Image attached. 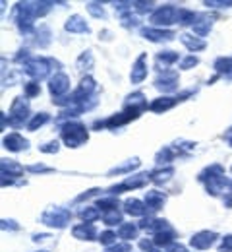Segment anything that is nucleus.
I'll return each instance as SVG.
<instances>
[{"mask_svg": "<svg viewBox=\"0 0 232 252\" xmlns=\"http://www.w3.org/2000/svg\"><path fill=\"white\" fill-rule=\"evenodd\" d=\"M54 4L52 2H20L14 8V20L22 33L33 32V22L37 18H43L45 14L51 12Z\"/></svg>", "mask_w": 232, "mask_h": 252, "instance_id": "1", "label": "nucleus"}, {"mask_svg": "<svg viewBox=\"0 0 232 252\" xmlns=\"http://www.w3.org/2000/svg\"><path fill=\"white\" fill-rule=\"evenodd\" d=\"M52 66H60V64L52 59H45V57H29L24 63V72L29 78H33V82H41V80L49 78L52 70H56Z\"/></svg>", "mask_w": 232, "mask_h": 252, "instance_id": "2", "label": "nucleus"}, {"mask_svg": "<svg viewBox=\"0 0 232 252\" xmlns=\"http://www.w3.org/2000/svg\"><path fill=\"white\" fill-rule=\"evenodd\" d=\"M60 136H62V142L68 148H79L87 142L89 132H87L85 125H81L77 121H70V123H64L60 126Z\"/></svg>", "mask_w": 232, "mask_h": 252, "instance_id": "3", "label": "nucleus"}, {"mask_svg": "<svg viewBox=\"0 0 232 252\" xmlns=\"http://www.w3.org/2000/svg\"><path fill=\"white\" fill-rule=\"evenodd\" d=\"M178 18H180V8H176L174 4H166V6H159L149 20L155 28H166V26L178 24Z\"/></svg>", "mask_w": 232, "mask_h": 252, "instance_id": "4", "label": "nucleus"}, {"mask_svg": "<svg viewBox=\"0 0 232 252\" xmlns=\"http://www.w3.org/2000/svg\"><path fill=\"white\" fill-rule=\"evenodd\" d=\"M27 117H29V101H27V97H16L12 101V107H10L8 125H12L14 128H20L27 121Z\"/></svg>", "mask_w": 232, "mask_h": 252, "instance_id": "5", "label": "nucleus"}, {"mask_svg": "<svg viewBox=\"0 0 232 252\" xmlns=\"http://www.w3.org/2000/svg\"><path fill=\"white\" fill-rule=\"evenodd\" d=\"M41 221L49 227H54V229H64L68 223L72 221V212L66 210V208H49L43 216H41Z\"/></svg>", "mask_w": 232, "mask_h": 252, "instance_id": "6", "label": "nucleus"}, {"mask_svg": "<svg viewBox=\"0 0 232 252\" xmlns=\"http://www.w3.org/2000/svg\"><path fill=\"white\" fill-rule=\"evenodd\" d=\"M149 181H151V173H139V175L128 177V179H124L120 185L110 187V189H108V196H118V194H120V192H124V190L143 189Z\"/></svg>", "mask_w": 232, "mask_h": 252, "instance_id": "7", "label": "nucleus"}, {"mask_svg": "<svg viewBox=\"0 0 232 252\" xmlns=\"http://www.w3.org/2000/svg\"><path fill=\"white\" fill-rule=\"evenodd\" d=\"M70 76L64 74V72H56L54 76H51V80H49V92L51 95L54 97L52 101H56V99H64L68 97V92H70Z\"/></svg>", "mask_w": 232, "mask_h": 252, "instance_id": "8", "label": "nucleus"}, {"mask_svg": "<svg viewBox=\"0 0 232 252\" xmlns=\"http://www.w3.org/2000/svg\"><path fill=\"white\" fill-rule=\"evenodd\" d=\"M178 72L174 70H166V72H159V76L155 78V88L161 90L163 94H172L178 90Z\"/></svg>", "mask_w": 232, "mask_h": 252, "instance_id": "9", "label": "nucleus"}, {"mask_svg": "<svg viewBox=\"0 0 232 252\" xmlns=\"http://www.w3.org/2000/svg\"><path fill=\"white\" fill-rule=\"evenodd\" d=\"M24 175V167L12 159H2V187L6 185H14L18 177Z\"/></svg>", "mask_w": 232, "mask_h": 252, "instance_id": "10", "label": "nucleus"}, {"mask_svg": "<svg viewBox=\"0 0 232 252\" xmlns=\"http://www.w3.org/2000/svg\"><path fill=\"white\" fill-rule=\"evenodd\" d=\"M217 241V233L215 231H199L190 239V247L196 251H207L215 245Z\"/></svg>", "mask_w": 232, "mask_h": 252, "instance_id": "11", "label": "nucleus"}, {"mask_svg": "<svg viewBox=\"0 0 232 252\" xmlns=\"http://www.w3.org/2000/svg\"><path fill=\"white\" fill-rule=\"evenodd\" d=\"M141 35L151 43H168L176 37V33L163 28H141Z\"/></svg>", "mask_w": 232, "mask_h": 252, "instance_id": "12", "label": "nucleus"}, {"mask_svg": "<svg viewBox=\"0 0 232 252\" xmlns=\"http://www.w3.org/2000/svg\"><path fill=\"white\" fill-rule=\"evenodd\" d=\"M145 78H147V53H141V55L135 59V63H133V66H132L130 82H132L133 86H137V84H141Z\"/></svg>", "mask_w": 232, "mask_h": 252, "instance_id": "13", "label": "nucleus"}, {"mask_svg": "<svg viewBox=\"0 0 232 252\" xmlns=\"http://www.w3.org/2000/svg\"><path fill=\"white\" fill-rule=\"evenodd\" d=\"M143 202H145V206H147V210H149V216H151V214H157V212L165 206L166 194L161 192V190H149V192H145Z\"/></svg>", "mask_w": 232, "mask_h": 252, "instance_id": "14", "label": "nucleus"}, {"mask_svg": "<svg viewBox=\"0 0 232 252\" xmlns=\"http://www.w3.org/2000/svg\"><path fill=\"white\" fill-rule=\"evenodd\" d=\"M2 144H4V148H6L8 152H14V154L24 152V150H27V146H29V142H27L22 134H18V132H12V134L4 136Z\"/></svg>", "mask_w": 232, "mask_h": 252, "instance_id": "15", "label": "nucleus"}, {"mask_svg": "<svg viewBox=\"0 0 232 252\" xmlns=\"http://www.w3.org/2000/svg\"><path fill=\"white\" fill-rule=\"evenodd\" d=\"M122 206H124V214H128L132 218H145V216H149V210H147L145 202H141L137 198H128Z\"/></svg>", "mask_w": 232, "mask_h": 252, "instance_id": "16", "label": "nucleus"}, {"mask_svg": "<svg viewBox=\"0 0 232 252\" xmlns=\"http://www.w3.org/2000/svg\"><path fill=\"white\" fill-rule=\"evenodd\" d=\"M72 235L74 239H79V241H93L97 237V227L93 223H79L72 227Z\"/></svg>", "mask_w": 232, "mask_h": 252, "instance_id": "17", "label": "nucleus"}, {"mask_svg": "<svg viewBox=\"0 0 232 252\" xmlns=\"http://www.w3.org/2000/svg\"><path fill=\"white\" fill-rule=\"evenodd\" d=\"M182 99H180V95H176V97H157V99H153L151 103H149V111H153V113H165L168 109H172L176 103H180Z\"/></svg>", "mask_w": 232, "mask_h": 252, "instance_id": "18", "label": "nucleus"}, {"mask_svg": "<svg viewBox=\"0 0 232 252\" xmlns=\"http://www.w3.org/2000/svg\"><path fill=\"white\" fill-rule=\"evenodd\" d=\"M174 63H178V53H174V51H161L155 57V66H157L159 72L170 70V66Z\"/></svg>", "mask_w": 232, "mask_h": 252, "instance_id": "19", "label": "nucleus"}, {"mask_svg": "<svg viewBox=\"0 0 232 252\" xmlns=\"http://www.w3.org/2000/svg\"><path fill=\"white\" fill-rule=\"evenodd\" d=\"M147 99L141 92H135V94L128 95L126 101H124V109H132V111H137V113H143L147 109Z\"/></svg>", "mask_w": 232, "mask_h": 252, "instance_id": "20", "label": "nucleus"}, {"mask_svg": "<svg viewBox=\"0 0 232 252\" xmlns=\"http://www.w3.org/2000/svg\"><path fill=\"white\" fill-rule=\"evenodd\" d=\"M180 41H182V45H184L188 51H192V53H198V51L207 49V43H205L201 37H196V35H192V33H182V35H180Z\"/></svg>", "mask_w": 232, "mask_h": 252, "instance_id": "21", "label": "nucleus"}, {"mask_svg": "<svg viewBox=\"0 0 232 252\" xmlns=\"http://www.w3.org/2000/svg\"><path fill=\"white\" fill-rule=\"evenodd\" d=\"M64 30L68 33H89V26L85 24V20L81 16H70L64 24Z\"/></svg>", "mask_w": 232, "mask_h": 252, "instance_id": "22", "label": "nucleus"}, {"mask_svg": "<svg viewBox=\"0 0 232 252\" xmlns=\"http://www.w3.org/2000/svg\"><path fill=\"white\" fill-rule=\"evenodd\" d=\"M213 68L219 76H225L227 80H232V57H219L213 63Z\"/></svg>", "mask_w": 232, "mask_h": 252, "instance_id": "23", "label": "nucleus"}, {"mask_svg": "<svg viewBox=\"0 0 232 252\" xmlns=\"http://www.w3.org/2000/svg\"><path fill=\"white\" fill-rule=\"evenodd\" d=\"M174 237H176L174 229L168 227V229H165V231H159V233L153 235V245H155V247H170L172 243H176Z\"/></svg>", "mask_w": 232, "mask_h": 252, "instance_id": "24", "label": "nucleus"}, {"mask_svg": "<svg viewBox=\"0 0 232 252\" xmlns=\"http://www.w3.org/2000/svg\"><path fill=\"white\" fill-rule=\"evenodd\" d=\"M116 233H118V239H122L124 243H128V241H132V239H137L139 225H135V223H122V225L116 229Z\"/></svg>", "mask_w": 232, "mask_h": 252, "instance_id": "25", "label": "nucleus"}, {"mask_svg": "<svg viewBox=\"0 0 232 252\" xmlns=\"http://www.w3.org/2000/svg\"><path fill=\"white\" fill-rule=\"evenodd\" d=\"M172 177H174V167H170V165H166V167H159V169H155V171L151 173V181H153L155 185L168 183Z\"/></svg>", "mask_w": 232, "mask_h": 252, "instance_id": "26", "label": "nucleus"}, {"mask_svg": "<svg viewBox=\"0 0 232 252\" xmlns=\"http://www.w3.org/2000/svg\"><path fill=\"white\" fill-rule=\"evenodd\" d=\"M211 28H213V18L211 16H199L198 22L192 26V32L199 35V37H205L207 33L211 32Z\"/></svg>", "mask_w": 232, "mask_h": 252, "instance_id": "27", "label": "nucleus"}, {"mask_svg": "<svg viewBox=\"0 0 232 252\" xmlns=\"http://www.w3.org/2000/svg\"><path fill=\"white\" fill-rule=\"evenodd\" d=\"M122 212L116 208V210H110V212H104V214H101V220L104 225H108V227H114V225H122Z\"/></svg>", "mask_w": 232, "mask_h": 252, "instance_id": "28", "label": "nucleus"}, {"mask_svg": "<svg viewBox=\"0 0 232 252\" xmlns=\"http://www.w3.org/2000/svg\"><path fill=\"white\" fill-rule=\"evenodd\" d=\"M77 216L81 218L83 223H93L95 220L101 218V212L97 206H85V208H81V210L77 212Z\"/></svg>", "mask_w": 232, "mask_h": 252, "instance_id": "29", "label": "nucleus"}, {"mask_svg": "<svg viewBox=\"0 0 232 252\" xmlns=\"http://www.w3.org/2000/svg\"><path fill=\"white\" fill-rule=\"evenodd\" d=\"M139 167V159L133 158V159H128L126 163H122V165H116V167H112L110 171H108V175H124V173H130L133 169H137Z\"/></svg>", "mask_w": 232, "mask_h": 252, "instance_id": "30", "label": "nucleus"}, {"mask_svg": "<svg viewBox=\"0 0 232 252\" xmlns=\"http://www.w3.org/2000/svg\"><path fill=\"white\" fill-rule=\"evenodd\" d=\"M174 158H176V150H174V148H170V146H165L163 150H159V152H157L155 161H157L159 165L166 167L170 161H174Z\"/></svg>", "mask_w": 232, "mask_h": 252, "instance_id": "31", "label": "nucleus"}, {"mask_svg": "<svg viewBox=\"0 0 232 252\" xmlns=\"http://www.w3.org/2000/svg\"><path fill=\"white\" fill-rule=\"evenodd\" d=\"M97 208H99L101 214H104V212H110V210H116L118 208V200H116V196H103L97 200V204H95Z\"/></svg>", "mask_w": 232, "mask_h": 252, "instance_id": "32", "label": "nucleus"}, {"mask_svg": "<svg viewBox=\"0 0 232 252\" xmlns=\"http://www.w3.org/2000/svg\"><path fill=\"white\" fill-rule=\"evenodd\" d=\"M93 64H95L93 53H91V51H85V53H81V55H79V59H77L76 66H77L79 70H91V68H93Z\"/></svg>", "mask_w": 232, "mask_h": 252, "instance_id": "33", "label": "nucleus"}, {"mask_svg": "<svg viewBox=\"0 0 232 252\" xmlns=\"http://www.w3.org/2000/svg\"><path fill=\"white\" fill-rule=\"evenodd\" d=\"M49 119H51V117H49L47 113H39V115H33V117H31V121L27 123V130L35 132L37 128H41L43 125H47V123H49Z\"/></svg>", "mask_w": 232, "mask_h": 252, "instance_id": "34", "label": "nucleus"}, {"mask_svg": "<svg viewBox=\"0 0 232 252\" xmlns=\"http://www.w3.org/2000/svg\"><path fill=\"white\" fill-rule=\"evenodd\" d=\"M116 237H118L116 231L106 229V231H103V233L99 235V241L103 243V245H106V247H112V245H116Z\"/></svg>", "mask_w": 232, "mask_h": 252, "instance_id": "35", "label": "nucleus"}, {"mask_svg": "<svg viewBox=\"0 0 232 252\" xmlns=\"http://www.w3.org/2000/svg\"><path fill=\"white\" fill-rule=\"evenodd\" d=\"M24 94L27 99H31V97H37V95L41 94V86L37 84V82H27L26 86H24Z\"/></svg>", "mask_w": 232, "mask_h": 252, "instance_id": "36", "label": "nucleus"}, {"mask_svg": "<svg viewBox=\"0 0 232 252\" xmlns=\"http://www.w3.org/2000/svg\"><path fill=\"white\" fill-rule=\"evenodd\" d=\"M87 12L91 14V16H95V18H106V14H104V8L97 4V2H89L87 4Z\"/></svg>", "mask_w": 232, "mask_h": 252, "instance_id": "37", "label": "nucleus"}, {"mask_svg": "<svg viewBox=\"0 0 232 252\" xmlns=\"http://www.w3.org/2000/svg\"><path fill=\"white\" fill-rule=\"evenodd\" d=\"M104 252H132V245L130 243H116V245H112V247H106Z\"/></svg>", "mask_w": 232, "mask_h": 252, "instance_id": "38", "label": "nucleus"}, {"mask_svg": "<svg viewBox=\"0 0 232 252\" xmlns=\"http://www.w3.org/2000/svg\"><path fill=\"white\" fill-rule=\"evenodd\" d=\"M58 148H60V144H58L56 140H52V142H49V144L39 146V152H43V154H56Z\"/></svg>", "mask_w": 232, "mask_h": 252, "instance_id": "39", "label": "nucleus"}, {"mask_svg": "<svg viewBox=\"0 0 232 252\" xmlns=\"http://www.w3.org/2000/svg\"><path fill=\"white\" fill-rule=\"evenodd\" d=\"M198 64H199L198 57L190 55V57H186V59L180 61V68H182V70H190V68H194V66H198Z\"/></svg>", "mask_w": 232, "mask_h": 252, "instance_id": "40", "label": "nucleus"}, {"mask_svg": "<svg viewBox=\"0 0 232 252\" xmlns=\"http://www.w3.org/2000/svg\"><path fill=\"white\" fill-rule=\"evenodd\" d=\"M219 252H232V235H225V237L221 239Z\"/></svg>", "mask_w": 232, "mask_h": 252, "instance_id": "41", "label": "nucleus"}, {"mask_svg": "<svg viewBox=\"0 0 232 252\" xmlns=\"http://www.w3.org/2000/svg\"><path fill=\"white\" fill-rule=\"evenodd\" d=\"M194 148H196V144H194V142H186V140H180V142H176V146H174L176 152H192Z\"/></svg>", "mask_w": 232, "mask_h": 252, "instance_id": "42", "label": "nucleus"}, {"mask_svg": "<svg viewBox=\"0 0 232 252\" xmlns=\"http://www.w3.org/2000/svg\"><path fill=\"white\" fill-rule=\"evenodd\" d=\"M205 6L207 8H231L232 0H227V2H223V0H207Z\"/></svg>", "mask_w": 232, "mask_h": 252, "instance_id": "43", "label": "nucleus"}, {"mask_svg": "<svg viewBox=\"0 0 232 252\" xmlns=\"http://www.w3.org/2000/svg\"><path fill=\"white\" fill-rule=\"evenodd\" d=\"M26 171H29V173H49V171H52V169L47 167V165H27Z\"/></svg>", "mask_w": 232, "mask_h": 252, "instance_id": "44", "label": "nucleus"}, {"mask_svg": "<svg viewBox=\"0 0 232 252\" xmlns=\"http://www.w3.org/2000/svg\"><path fill=\"white\" fill-rule=\"evenodd\" d=\"M165 252H188V249L184 245H180V243H172L170 247H166Z\"/></svg>", "mask_w": 232, "mask_h": 252, "instance_id": "45", "label": "nucleus"}, {"mask_svg": "<svg viewBox=\"0 0 232 252\" xmlns=\"http://www.w3.org/2000/svg\"><path fill=\"white\" fill-rule=\"evenodd\" d=\"M2 229H18V225H14V221H2Z\"/></svg>", "mask_w": 232, "mask_h": 252, "instance_id": "46", "label": "nucleus"}, {"mask_svg": "<svg viewBox=\"0 0 232 252\" xmlns=\"http://www.w3.org/2000/svg\"><path fill=\"white\" fill-rule=\"evenodd\" d=\"M229 136H232V126L229 128V134H227V138H229Z\"/></svg>", "mask_w": 232, "mask_h": 252, "instance_id": "47", "label": "nucleus"}, {"mask_svg": "<svg viewBox=\"0 0 232 252\" xmlns=\"http://www.w3.org/2000/svg\"><path fill=\"white\" fill-rule=\"evenodd\" d=\"M227 142H229V144L232 146V138H227Z\"/></svg>", "mask_w": 232, "mask_h": 252, "instance_id": "48", "label": "nucleus"}, {"mask_svg": "<svg viewBox=\"0 0 232 252\" xmlns=\"http://www.w3.org/2000/svg\"><path fill=\"white\" fill-rule=\"evenodd\" d=\"M147 252H159V251H157V249H153V251H147Z\"/></svg>", "mask_w": 232, "mask_h": 252, "instance_id": "49", "label": "nucleus"}, {"mask_svg": "<svg viewBox=\"0 0 232 252\" xmlns=\"http://www.w3.org/2000/svg\"><path fill=\"white\" fill-rule=\"evenodd\" d=\"M229 194H232V183H231V190H229Z\"/></svg>", "mask_w": 232, "mask_h": 252, "instance_id": "50", "label": "nucleus"}, {"mask_svg": "<svg viewBox=\"0 0 232 252\" xmlns=\"http://www.w3.org/2000/svg\"><path fill=\"white\" fill-rule=\"evenodd\" d=\"M231 173H232V167H231Z\"/></svg>", "mask_w": 232, "mask_h": 252, "instance_id": "51", "label": "nucleus"}, {"mask_svg": "<svg viewBox=\"0 0 232 252\" xmlns=\"http://www.w3.org/2000/svg\"><path fill=\"white\" fill-rule=\"evenodd\" d=\"M43 252H45V251H43Z\"/></svg>", "mask_w": 232, "mask_h": 252, "instance_id": "52", "label": "nucleus"}]
</instances>
